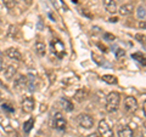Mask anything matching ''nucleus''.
<instances>
[{"label":"nucleus","instance_id":"nucleus-4","mask_svg":"<svg viewBox=\"0 0 146 137\" xmlns=\"http://www.w3.org/2000/svg\"><path fill=\"white\" fill-rule=\"evenodd\" d=\"M98 134L100 137H113V131L106 120H100L98 125Z\"/></svg>","mask_w":146,"mask_h":137},{"label":"nucleus","instance_id":"nucleus-11","mask_svg":"<svg viewBox=\"0 0 146 137\" xmlns=\"http://www.w3.org/2000/svg\"><path fill=\"white\" fill-rule=\"evenodd\" d=\"M17 72V68L15 66H7L5 68V70H4V78H5L6 80H11L13 76H15Z\"/></svg>","mask_w":146,"mask_h":137},{"label":"nucleus","instance_id":"nucleus-21","mask_svg":"<svg viewBox=\"0 0 146 137\" xmlns=\"http://www.w3.org/2000/svg\"><path fill=\"white\" fill-rule=\"evenodd\" d=\"M9 123H10V120H9V119L3 120V121H1V126H3L6 131H12V127H10V125H9Z\"/></svg>","mask_w":146,"mask_h":137},{"label":"nucleus","instance_id":"nucleus-10","mask_svg":"<svg viewBox=\"0 0 146 137\" xmlns=\"http://www.w3.org/2000/svg\"><path fill=\"white\" fill-rule=\"evenodd\" d=\"M134 131L130 129L129 126H122L118 129V137H133Z\"/></svg>","mask_w":146,"mask_h":137},{"label":"nucleus","instance_id":"nucleus-29","mask_svg":"<svg viewBox=\"0 0 146 137\" xmlns=\"http://www.w3.org/2000/svg\"><path fill=\"white\" fill-rule=\"evenodd\" d=\"M88 137H100L98 134H91V135H89Z\"/></svg>","mask_w":146,"mask_h":137},{"label":"nucleus","instance_id":"nucleus-12","mask_svg":"<svg viewBox=\"0 0 146 137\" xmlns=\"http://www.w3.org/2000/svg\"><path fill=\"white\" fill-rule=\"evenodd\" d=\"M134 11V5L133 4H124V5H122L119 7V13L122 16H128V15H130L131 12Z\"/></svg>","mask_w":146,"mask_h":137},{"label":"nucleus","instance_id":"nucleus-20","mask_svg":"<svg viewBox=\"0 0 146 137\" xmlns=\"http://www.w3.org/2000/svg\"><path fill=\"white\" fill-rule=\"evenodd\" d=\"M3 3L9 10H12L16 6V0H3Z\"/></svg>","mask_w":146,"mask_h":137},{"label":"nucleus","instance_id":"nucleus-25","mask_svg":"<svg viewBox=\"0 0 146 137\" xmlns=\"http://www.w3.org/2000/svg\"><path fill=\"white\" fill-rule=\"evenodd\" d=\"M138 27L140 29H146V21H140L138 23Z\"/></svg>","mask_w":146,"mask_h":137},{"label":"nucleus","instance_id":"nucleus-1","mask_svg":"<svg viewBox=\"0 0 146 137\" xmlns=\"http://www.w3.org/2000/svg\"><path fill=\"white\" fill-rule=\"evenodd\" d=\"M119 102H121V95L119 92L112 91L110 92L106 97V111L108 113H113L119 108Z\"/></svg>","mask_w":146,"mask_h":137},{"label":"nucleus","instance_id":"nucleus-9","mask_svg":"<svg viewBox=\"0 0 146 137\" xmlns=\"http://www.w3.org/2000/svg\"><path fill=\"white\" fill-rule=\"evenodd\" d=\"M104 7H105V10L110 13L117 12V4L115 0H104Z\"/></svg>","mask_w":146,"mask_h":137},{"label":"nucleus","instance_id":"nucleus-23","mask_svg":"<svg viewBox=\"0 0 146 137\" xmlns=\"http://www.w3.org/2000/svg\"><path fill=\"white\" fill-rule=\"evenodd\" d=\"M135 39L138 40L139 43H141V44L146 45V36H145V35H141V34H136V35H135Z\"/></svg>","mask_w":146,"mask_h":137},{"label":"nucleus","instance_id":"nucleus-5","mask_svg":"<svg viewBox=\"0 0 146 137\" xmlns=\"http://www.w3.org/2000/svg\"><path fill=\"white\" fill-rule=\"evenodd\" d=\"M52 125L56 130L58 131H63L66 130V126H67V121L66 119L63 118V115L61 113H56L54 117V120H52Z\"/></svg>","mask_w":146,"mask_h":137},{"label":"nucleus","instance_id":"nucleus-18","mask_svg":"<svg viewBox=\"0 0 146 137\" xmlns=\"http://www.w3.org/2000/svg\"><path fill=\"white\" fill-rule=\"evenodd\" d=\"M136 16H138L139 20H144V18L146 17V10H145L144 6L140 5L138 7V10H136Z\"/></svg>","mask_w":146,"mask_h":137},{"label":"nucleus","instance_id":"nucleus-15","mask_svg":"<svg viewBox=\"0 0 146 137\" xmlns=\"http://www.w3.org/2000/svg\"><path fill=\"white\" fill-rule=\"evenodd\" d=\"M27 83H28V81H27V78L21 75V76L15 81V84H13V85H15V88H16V89H22V88H26V86H27Z\"/></svg>","mask_w":146,"mask_h":137},{"label":"nucleus","instance_id":"nucleus-14","mask_svg":"<svg viewBox=\"0 0 146 137\" xmlns=\"http://www.w3.org/2000/svg\"><path fill=\"white\" fill-rule=\"evenodd\" d=\"M86 96H88V92H86V90H85V89H80V90H78V91L76 92L74 98H76V101L82 102V101H84V99L86 98Z\"/></svg>","mask_w":146,"mask_h":137},{"label":"nucleus","instance_id":"nucleus-6","mask_svg":"<svg viewBox=\"0 0 146 137\" xmlns=\"http://www.w3.org/2000/svg\"><path fill=\"white\" fill-rule=\"evenodd\" d=\"M123 104H124V109L128 113H134L136 109H138V101H136L134 97H131V96L125 97Z\"/></svg>","mask_w":146,"mask_h":137},{"label":"nucleus","instance_id":"nucleus-17","mask_svg":"<svg viewBox=\"0 0 146 137\" xmlns=\"http://www.w3.org/2000/svg\"><path fill=\"white\" fill-rule=\"evenodd\" d=\"M33 126H34V119H33V118H31L29 120H27L23 124V131L26 132V134H29Z\"/></svg>","mask_w":146,"mask_h":137},{"label":"nucleus","instance_id":"nucleus-28","mask_svg":"<svg viewBox=\"0 0 146 137\" xmlns=\"http://www.w3.org/2000/svg\"><path fill=\"white\" fill-rule=\"evenodd\" d=\"M3 67H4V61H3V58L0 57V70L3 69Z\"/></svg>","mask_w":146,"mask_h":137},{"label":"nucleus","instance_id":"nucleus-26","mask_svg":"<svg viewBox=\"0 0 146 137\" xmlns=\"http://www.w3.org/2000/svg\"><path fill=\"white\" fill-rule=\"evenodd\" d=\"M3 107H4V109H6V111H9V112H11V113L13 112V108H9L10 106H7V104H4Z\"/></svg>","mask_w":146,"mask_h":137},{"label":"nucleus","instance_id":"nucleus-24","mask_svg":"<svg viewBox=\"0 0 146 137\" xmlns=\"http://www.w3.org/2000/svg\"><path fill=\"white\" fill-rule=\"evenodd\" d=\"M104 39L107 40V41H113V40H115V35H112L110 33H105L104 34Z\"/></svg>","mask_w":146,"mask_h":137},{"label":"nucleus","instance_id":"nucleus-2","mask_svg":"<svg viewBox=\"0 0 146 137\" xmlns=\"http://www.w3.org/2000/svg\"><path fill=\"white\" fill-rule=\"evenodd\" d=\"M51 51L57 58H63V56H65V53H66V49L60 39L51 40Z\"/></svg>","mask_w":146,"mask_h":137},{"label":"nucleus","instance_id":"nucleus-13","mask_svg":"<svg viewBox=\"0 0 146 137\" xmlns=\"http://www.w3.org/2000/svg\"><path fill=\"white\" fill-rule=\"evenodd\" d=\"M34 49H35V52L38 53V56L40 57H44L45 53H46V46H45V44L43 41H36Z\"/></svg>","mask_w":146,"mask_h":137},{"label":"nucleus","instance_id":"nucleus-8","mask_svg":"<svg viewBox=\"0 0 146 137\" xmlns=\"http://www.w3.org/2000/svg\"><path fill=\"white\" fill-rule=\"evenodd\" d=\"M6 57H9L10 60H15V61H22V55L15 47H9L5 51Z\"/></svg>","mask_w":146,"mask_h":137},{"label":"nucleus","instance_id":"nucleus-16","mask_svg":"<svg viewBox=\"0 0 146 137\" xmlns=\"http://www.w3.org/2000/svg\"><path fill=\"white\" fill-rule=\"evenodd\" d=\"M60 103L62 104V107L65 111L67 112H72L73 111V103L70 101V99H67V98H61V101Z\"/></svg>","mask_w":146,"mask_h":137},{"label":"nucleus","instance_id":"nucleus-31","mask_svg":"<svg viewBox=\"0 0 146 137\" xmlns=\"http://www.w3.org/2000/svg\"><path fill=\"white\" fill-rule=\"evenodd\" d=\"M115 1H116V0H115Z\"/></svg>","mask_w":146,"mask_h":137},{"label":"nucleus","instance_id":"nucleus-7","mask_svg":"<svg viewBox=\"0 0 146 137\" xmlns=\"http://www.w3.org/2000/svg\"><path fill=\"white\" fill-rule=\"evenodd\" d=\"M34 106H35V101H34L33 97H31V96H28V97H25L23 99H22L21 107H22V111H23L25 113L33 112Z\"/></svg>","mask_w":146,"mask_h":137},{"label":"nucleus","instance_id":"nucleus-30","mask_svg":"<svg viewBox=\"0 0 146 137\" xmlns=\"http://www.w3.org/2000/svg\"><path fill=\"white\" fill-rule=\"evenodd\" d=\"M144 113H145V117H146V101L144 103Z\"/></svg>","mask_w":146,"mask_h":137},{"label":"nucleus","instance_id":"nucleus-22","mask_svg":"<svg viewBox=\"0 0 146 137\" xmlns=\"http://www.w3.org/2000/svg\"><path fill=\"white\" fill-rule=\"evenodd\" d=\"M115 55H116V57H122V56H124L125 55V51L124 50H122V49H119V47H116L115 49Z\"/></svg>","mask_w":146,"mask_h":137},{"label":"nucleus","instance_id":"nucleus-19","mask_svg":"<svg viewBox=\"0 0 146 137\" xmlns=\"http://www.w3.org/2000/svg\"><path fill=\"white\" fill-rule=\"evenodd\" d=\"M102 80L106 81L107 84H117V78L113 75H104Z\"/></svg>","mask_w":146,"mask_h":137},{"label":"nucleus","instance_id":"nucleus-27","mask_svg":"<svg viewBox=\"0 0 146 137\" xmlns=\"http://www.w3.org/2000/svg\"><path fill=\"white\" fill-rule=\"evenodd\" d=\"M82 12H83V13H84V15H85L86 17H89V18L91 17V15H90V13H89L88 11H86V9H83V11H82Z\"/></svg>","mask_w":146,"mask_h":137},{"label":"nucleus","instance_id":"nucleus-3","mask_svg":"<svg viewBox=\"0 0 146 137\" xmlns=\"http://www.w3.org/2000/svg\"><path fill=\"white\" fill-rule=\"evenodd\" d=\"M77 121H78L79 126L84 127V129H91L94 125V118L90 115V114L86 113H82L77 117Z\"/></svg>","mask_w":146,"mask_h":137}]
</instances>
